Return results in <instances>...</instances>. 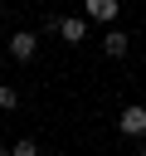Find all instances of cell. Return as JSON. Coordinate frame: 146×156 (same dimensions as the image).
I'll use <instances>...</instances> for the list:
<instances>
[{
  "label": "cell",
  "instance_id": "cell-1",
  "mask_svg": "<svg viewBox=\"0 0 146 156\" xmlns=\"http://www.w3.org/2000/svg\"><path fill=\"white\" fill-rule=\"evenodd\" d=\"M117 132L141 141V136H146V107H141V102H127V107H122V117H117Z\"/></svg>",
  "mask_w": 146,
  "mask_h": 156
},
{
  "label": "cell",
  "instance_id": "cell-2",
  "mask_svg": "<svg viewBox=\"0 0 146 156\" xmlns=\"http://www.w3.org/2000/svg\"><path fill=\"white\" fill-rule=\"evenodd\" d=\"M5 49H10V58H19V63H29V58L39 54V34H34V29H15Z\"/></svg>",
  "mask_w": 146,
  "mask_h": 156
},
{
  "label": "cell",
  "instance_id": "cell-3",
  "mask_svg": "<svg viewBox=\"0 0 146 156\" xmlns=\"http://www.w3.org/2000/svg\"><path fill=\"white\" fill-rule=\"evenodd\" d=\"M83 5H88V20H97V24H112L122 15V0H83Z\"/></svg>",
  "mask_w": 146,
  "mask_h": 156
},
{
  "label": "cell",
  "instance_id": "cell-4",
  "mask_svg": "<svg viewBox=\"0 0 146 156\" xmlns=\"http://www.w3.org/2000/svg\"><path fill=\"white\" fill-rule=\"evenodd\" d=\"M58 34H63L68 44H83V39H88V20H83V15H63V20H58Z\"/></svg>",
  "mask_w": 146,
  "mask_h": 156
},
{
  "label": "cell",
  "instance_id": "cell-5",
  "mask_svg": "<svg viewBox=\"0 0 146 156\" xmlns=\"http://www.w3.org/2000/svg\"><path fill=\"white\" fill-rule=\"evenodd\" d=\"M127 49H131V44H127V29H107V34H102V54H107V58H127Z\"/></svg>",
  "mask_w": 146,
  "mask_h": 156
},
{
  "label": "cell",
  "instance_id": "cell-6",
  "mask_svg": "<svg viewBox=\"0 0 146 156\" xmlns=\"http://www.w3.org/2000/svg\"><path fill=\"white\" fill-rule=\"evenodd\" d=\"M15 107H19V93L10 83H0V112H15Z\"/></svg>",
  "mask_w": 146,
  "mask_h": 156
},
{
  "label": "cell",
  "instance_id": "cell-7",
  "mask_svg": "<svg viewBox=\"0 0 146 156\" xmlns=\"http://www.w3.org/2000/svg\"><path fill=\"white\" fill-rule=\"evenodd\" d=\"M10 156H39V141H34V136H19V141L10 146Z\"/></svg>",
  "mask_w": 146,
  "mask_h": 156
},
{
  "label": "cell",
  "instance_id": "cell-8",
  "mask_svg": "<svg viewBox=\"0 0 146 156\" xmlns=\"http://www.w3.org/2000/svg\"><path fill=\"white\" fill-rule=\"evenodd\" d=\"M141 156H146V136H141Z\"/></svg>",
  "mask_w": 146,
  "mask_h": 156
},
{
  "label": "cell",
  "instance_id": "cell-9",
  "mask_svg": "<svg viewBox=\"0 0 146 156\" xmlns=\"http://www.w3.org/2000/svg\"><path fill=\"white\" fill-rule=\"evenodd\" d=\"M0 156H10V146H0Z\"/></svg>",
  "mask_w": 146,
  "mask_h": 156
}]
</instances>
